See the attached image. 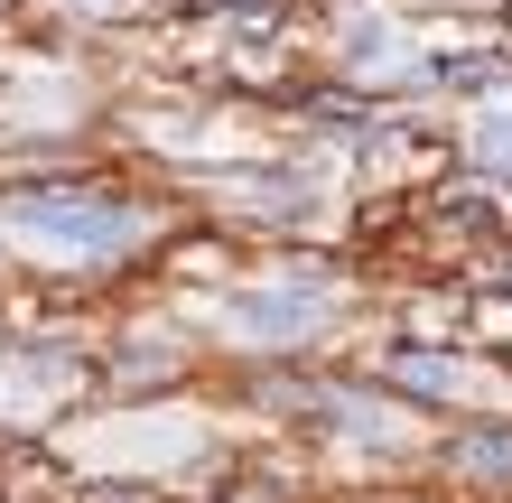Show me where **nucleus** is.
<instances>
[{"instance_id": "39448f33", "label": "nucleus", "mask_w": 512, "mask_h": 503, "mask_svg": "<svg viewBox=\"0 0 512 503\" xmlns=\"http://www.w3.org/2000/svg\"><path fill=\"white\" fill-rule=\"evenodd\" d=\"M103 503H140V494H131V485H103Z\"/></svg>"}, {"instance_id": "20e7f679", "label": "nucleus", "mask_w": 512, "mask_h": 503, "mask_svg": "<svg viewBox=\"0 0 512 503\" xmlns=\"http://www.w3.org/2000/svg\"><path fill=\"white\" fill-rule=\"evenodd\" d=\"M401 382H419V392H438V382H447V364H438V354H410V364H401Z\"/></svg>"}, {"instance_id": "7ed1b4c3", "label": "nucleus", "mask_w": 512, "mask_h": 503, "mask_svg": "<svg viewBox=\"0 0 512 503\" xmlns=\"http://www.w3.org/2000/svg\"><path fill=\"white\" fill-rule=\"evenodd\" d=\"M243 317H252V327H298V317H308V299H252Z\"/></svg>"}, {"instance_id": "f03ea898", "label": "nucleus", "mask_w": 512, "mask_h": 503, "mask_svg": "<svg viewBox=\"0 0 512 503\" xmlns=\"http://www.w3.org/2000/svg\"><path fill=\"white\" fill-rule=\"evenodd\" d=\"M457 457H466V466H512V429H475V438H457Z\"/></svg>"}, {"instance_id": "f257e3e1", "label": "nucleus", "mask_w": 512, "mask_h": 503, "mask_svg": "<svg viewBox=\"0 0 512 503\" xmlns=\"http://www.w3.org/2000/svg\"><path fill=\"white\" fill-rule=\"evenodd\" d=\"M19 224L28 233H47V243H75V252H122L140 215L131 205H103V196H75V187H38V196H19Z\"/></svg>"}]
</instances>
